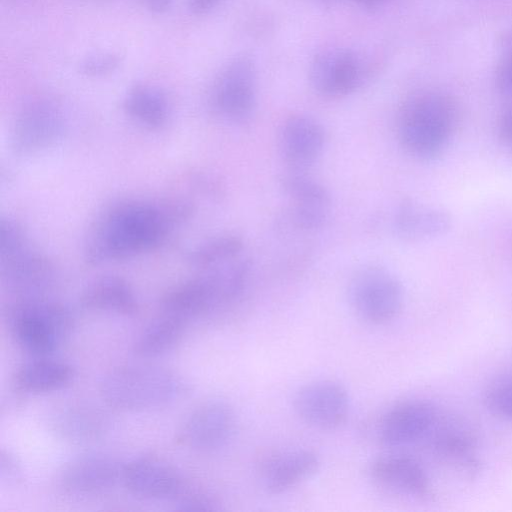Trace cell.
<instances>
[{
  "mask_svg": "<svg viewBox=\"0 0 512 512\" xmlns=\"http://www.w3.org/2000/svg\"><path fill=\"white\" fill-rule=\"evenodd\" d=\"M194 212V204L179 197L117 200L98 217L85 243V260L96 265L154 250Z\"/></svg>",
  "mask_w": 512,
  "mask_h": 512,
  "instance_id": "obj_1",
  "label": "cell"
},
{
  "mask_svg": "<svg viewBox=\"0 0 512 512\" xmlns=\"http://www.w3.org/2000/svg\"><path fill=\"white\" fill-rule=\"evenodd\" d=\"M458 124L454 100L441 91L421 90L403 102L397 117V135L411 156L427 160L439 156L452 140Z\"/></svg>",
  "mask_w": 512,
  "mask_h": 512,
  "instance_id": "obj_2",
  "label": "cell"
},
{
  "mask_svg": "<svg viewBox=\"0 0 512 512\" xmlns=\"http://www.w3.org/2000/svg\"><path fill=\"white\" fill-rule=\"evenodd\" d=\"M184 390L185 384L178 375L152 366H120L107 372L99 383V393L105 403L124 411L167 405Z\"/></svg>",
  "mask_w": 512,
  "mask_h": 512,
  "instance_id": "obj_3",
  "label": "cell"
},
{
  "mask_svg": "<svg viewBox=\"0 0 512 512\" xmlns=\"http://www.w3.org/2000/svg\"><path fill=\"white\" fill-rule=\"evenodd\" d=\"M8 319L18 345L36 357L57 350L69 336L74 322L64 304L39 296L20 298L10 307Z\"/></svg>",
  "mask_w": 512,
  "mask_h": 512,
  "instance_id": "obj_4",
  "label": "cell"
},
{
  "mask_svg": "<svg viewBox=\"0 0 512 512\" xmlns=\"http://www.w3.org/2000/svg\"><path fill=\"white\" fill-rule=\"evenodd\" d=\"M348 298L360 319L371 325H384L400 313L404 291L390 270L369 265L357 270L350 279Z\"/></svg>",
  "mask_w": 512,
  "mask_h": 512,
  "instance_id": "obj_5",
  "label": "cell"
},
{
  "mask_svg": "<svg viewBox=\"0 0 512 512\" xmlns=\"http://www.w3.org/2000/svg\"><path fill=\"white\" fill-rule=\"evenodd\" d=\"M257 103V73L249 55L230 60L217 75L209 96L216 116L232 124H244L253 116Z\"/></svg>",
  "mask_w": 512,
  "mask_h": 512,
  "instance_id": "obj_6",
  "label": "cell"
},
{
  "mask_svg": "<svg viewBox=\"0 0 512 512\" xmlns=\"http://www.w3.org/2000/svg\"><path fill=\"white\" fill-rule=\"evenodd\" d=\"M371 75L368 60L349 48L323 49L315 54L309 67L312 88L327 98H341L358 91Z\"/></svg>",
  "mask_w": 512,
  "mask_h": 512,
  "instance_id": "obj_7",
  "label": "cell"
},
{
  "mask_svg": "<svg viewBox=\"0 0 512 512\" xmlns=\"http://www.w3.org/2000/svg\"><path fill=\"white\" fill-rule=\"evenodd\" d=\"M67 131L61 108L45 98L25 102L17 111L11 130V146L18 155H33L56 145Z\"/></svg>",
  "mask_w": 512,
  "mask_h": 512,
  "instance_id": "obj_8",
  "label": "cell"
},
{
  "mask_svg": "<svg viewBox=\"0 0 512 512\" xmlns=\"http://www.w3.org/2000/svg\"><path fill=\"white\" fill-rule=\"evenodd\" d=\"M236 428L233 408L221 400L205 402L193 410L177 430L179 446L202 452L225 446Z\"/></svg>",
  "mask_w": 512,
  "mask_h": 512,
  "instance_id": "obj_9",
  "label": "cell"
},
{
  "mask_svg": "<svg viewBox=\"0 0 512 512\" xmlns=\"http://www.w3.org/2000/svg\"><path fill=\"white\" fill-rule=\"evenodd\" d=\"M293 406L306 424L320 430H334L346 422L351 399L347 389L339 382L317 380L298 389Z\"/></svg>",
  "mask_w": 512,
  "mask_h": 512,
  "instance_id": "obj_10",
  "label": "cell"
},
{
  "mask_svg": "<svg viewBox=\"0 0 512 512\" xmlns=\"http://www.w3.org/2000/svg\"><path fill=\"white\" fill-rule=\"evenodd\" d=\"M279 186L290 200V218L297 228L314 231L326 225L332 196L321 182L304 171L290 170L281 175Z\"/></svg>",
  "mask_w": 512,
  "mask_h": 512,
  "instance_id": "obj_11",
  "label": "cell"
},
{
  "mask_svg": "<svg viewBox=\"0 0 512 512\" xmlns=\"http://www.w3.org/2000/svg\"><path fill=\"white\" fill-rule=\"evenodd\" d=\"M323 125L307 114H292L281 125L279 150L290 170L305 171L322 156L326 147Z\"/></svg>",
  "mask_w": 512,
  "mask_h": 512,
  "instance_id": "obj_12",
  "label": "cell"
},
{
  "mask_svg": "<svg viewBox=\"0 0 512 512\" xmlns=\"http://www.w3.org/2000/svg\"><path fill=\"white\" fill-rule=\"evenodd\" d=\"M437 424V411L430 403L406 401L386 412L379 424L378 436L386 446H407L431 435Z\"/></svg>",
  "mask_w": 512,
  "mask_h": 512,
  "instance_id": "obj_13",
  "label": "cell"
},
{
  "mask_svg": "<svg viewBox=\"0 0 512 512\" xmlns=\"http://www.w3.org/2000/svg\"><path fill=\"white\" fill-rule=\"evenodd\" d=\"M1 278L9 290L25 297H37L56 281L54 263L29 245L1 257Z\"/></svg>",
  "mask_w": 512,
  "mask_h": 512,
  "instance_id": "obj_14",
  "label": "cell"
},
{
  "mask_svg": "<svg viewBox=\"0 0 512 512\" xmlns=\"http://www.w3.org/2000/svg\"><path fill=\"white\" fill-rule=\"evenodd\" d=\"M123 466L104 454H86L67 463L59 475L60 488L73 496H94L115 486Z\"/></svg>",
  "mask_w": 512,
  "mask_h": 512,
  "instance_id": "obj_15",
  "label": "cell"
},
{
  "mask_svg": "<svg viewBox=\"0 0 512 512\" xmlns=\"http://www.w3.org/2000/svg\"><path fill=\"white\" fill-rule=\"evenodd\" d=\"M121 479L130 493L145 499H175L185 486L181 474L172 465L151 455L124 465Z\"/></svg>",
  "mask_w": 512,
  "mask_h": 512,
  "instance_id": "obj_16",
  "label": "cell"
},
{
  "mask_svg": "<svg viewBox=\"0 0 512 512\" xmlns=\"http://www.w3.org/2000/svg\"><path fill=\"white\" fill-rule=\"evenodd\" d=\"M319 466V456L310 449L272 452L260 464V481L267 493L282 494L313 476Z\"/></svg>",
  "mask_w": 512,
  "mask_h": 512,
  "instance_id": "obj_17",
  "label": "cell"
},
{
  "mask_svg": "<svg viewBox=\"0 0 512 512\" xmlns=\"http://www.w3.org/2000/svg\"><path fill=\"white\" fill-rule=\"evenodd\" d=\"M369 475L379 487L400 495L426 498L431 492L424 467L407 455L389 454L374 459Z\"/></svg>",
  "mask_w": 512,
  "mask_h": 512,
  "instance_id": "obj_18",
  "label": "cell"
},
{
  "mask_svg": "<svg viewBox=\"0 0 512 512\" xmlns=\"http://www.w3.org/2000/svg\"><path fill=\"white\" fill-rule=\"evenodd\" d=\"M450 224L445 211L413 200L400 202L392 218L395 233L408 241L438 237L449 229Z\"/></svg>",
  "mask_w": 512,
  "mask_h": 512,
  "instance_id": "obj_19",
  "label": "cell"
},
{
  "mask_svg": "<svg viewBox=\"0 0 512 512\" xmlns=\"http://www.w3.org/2000/svg\"><path fill=\"white\" fill-rule=\"evenodd\" d=\"M215 308L218 307L214 294L203 274L175 285L160 299L162 314L185 322Z\"/></svg>",
  "mask_w": 512,
  "mask_h": 512,
  "instance_id": "obj_20",
  "label": "cell"
},
{
  "mask_svg": "<svg viewBox=\"0 0 512 512\" xmlns=\"http://www.w3.org/2000/svg\"><path fill=\"white\" fill-rule=\"evenodd\" d=\"M82 307L92 311L134 315L138 311L135 293L126 280L108 275L89 283L80 295Z\"/></svg>",
  "mask_w": 512,
  "mask_h": 512,
  "instance_id": "obj_21",
  "label": "cell"
},
{
  "mask_svg": "<svg viewBox=\"0 0 512 512\" xmlns=\"http://www.w3.org/2000/svg\"><path fill=\"white\" fill-rule=\"evenodd\" d=\"M95 407L84 403H68L52 415L56 433L71 442H88L98 438L106 429V419Z\"/></svg>",
  "mask_w": 512,
  "mask_h": 512,
  "instance_id": "obj_22",
  "label": "cell"
},
{
  "mask_svg": "<svg viewBox=\"0 0 512 512\" xmlns=\"http://www.w3.org/2000/svg\"><path fill=\"white\" fill-rule=\"evenodd\" d=\"M74 377L75 371L71 365L40 357L18 367L14 384L22 392L39 394L62 389Z\"/></svg>",
  "mask_w": 512,
  "mask_h": 512,
  "instance_id": "obj_23",
  "label": "cell"
},
{
  "mask_svg": "<svg viewBox=\"0 0 512 512\" xmlns=\"http://www.w3.org/2000/svg\"><path fill=\"white\" fill-rule=\"evenodd\" d=\"M125 113L148 130L158 131L169 122L171 109L166 95L148 84H136L123 100Z\"/></svg>",
  "mask_w": 512,
  "mask_h": 512,
  "instance_id": "obj_24",
  "label": "cell"
},
{
  "mask_svg": "<svg viewBox=\"0 0 512 512\" xmlns=\"http://www.w3.org/2000/svg\"><path fill=\"white\" fill-rule=\"evenodd\" d=\"M244 240L235 233H223L208 238L186 254L189 265L202 270H210L241 256Z\"/></svg>",
  "mask_w": 512,
  "mask_h": 512,
  "instance_id": "obj_25",
  "label": "cell"
},
{
  "mask_svg": "<svg viewBox=\"0 0 512 512\" xmlns=\"http://www.w3.org/2000/svg\"><path fill=\"white\" fill-rule=\"evenodd\" d=\"M185 321L162 314L137 337L133 351L142 358H153L171 350L181 339Z\"/></svg>",
  "mask_w": 512,
  "mask_h": 512,
  "instance_id": "obj_26",
  "label": "cell"
},
{
  "mask_svg": "<svg viewBox=\"0 0 512 512\" xmlns=\"http://www.w3.org/2000/svg\"><path fill=\"white\" fill-rule=\"evenodd\" d=\"M485 404L494 415L512 420V375L504 376L489 386Z\"/></svg>",
  "mask_w": 512,
  "mask_h": 512,
  "instance_id": "obj_27",
  "label": "cell"
},
{
  "mask_svg": "<svg viewBox=\"0 0 512 512\" xmlns=\"http://www.w3.org/2000/svg\"><path fill=\"white\" fill-rule=\"evenodd\" d=\"M175 499L178 509L188 511L218 510L220 505L219 499L210 490L186 484Z\"/></svg>",
  "mask_w": 512,
  "mask_h": 512,
  "instance_id": "obj_28",
  "label": "cell"
},
{
  "mask_svg": "<svg viewBox=\"0 0 512 512\" xmlns=\"http://www.w3.org/2000/svg\"><path fill=\"white\" fill-rule=\"evenodd\" d=\"M29 245L26 231L15 219L2 216L0 220V255L8 256Z\"/></svg>",
  "mask_w": 512,
  "mask_h": 512,
  "instance_id": "obj_29",
  "label": "cell"
},
{
  "mask_svg": "<svg viewBox=\"0 0 512 512\" xmlns=\"http://www.w3.org/2000/svg\"><path fill=\"white\" fill-rule=\"evenodd\" d=\"M120 64V57L113 53L91 56L80 64V71L90 77L110 74Z\"/></svg>",
  "mask_w": 512,
  "mask_h": 512,
  "instance_id": "obj_30",
  "label": "cell"
},
{
  "mask_svg": "<svg viewBox=\"0 0 512 512\" xmlns=\"http://www.w3.org/2000/svg\"><path fill=\"white\" fill-rule=\"evenodd\" d=\"M190 181L195 189L207 197L219 198L223 195L222 185L210 174L195 173L191 176Z\"/></svg>",
  "mask_w": 512,
  "mask_h": 512,
  "instance_id": "obj_31",
  "label": "cell"
},
{
  "mask_svg": "<svg viewBox=\"0 0 512 512\" xmlns=\"http://www.w3.org/2000/svg\"><path fill=\"white\" fill-rule=\"evenodd\" d=\"M495 81L501 93L512 96V53L504 54L497 66Z\"/></svg>",
  "mask_w": 512,
  "mask_h": 512,
  "instance_id": "obj_32",
  "label": "cell"
},
{
  "mask_svg": "<svg viewBox=\"0 0 512 512\" xmlns=\"http://www.w3.org/2000/svg\"><path fill=\"white\" fill-rule=\"evenodd\" d=\"M496 132L503 147L512 153V104L501 112L497 121Z\"/></svg>",
  "mask_w": 512,
  "mask_h": 512,
  "instance_id": "obj_33",
  "label": "cell"
},
{
  "mask_svg": "<svg viewBox=\"0 0 512 512\" xmlns=\"http://www.w3.org/2000/svg\"><path fill=\"white\" fill-rule=\"evenodd\" d=\"M1 478L11 479L12 477H17L19 469L15 459L7 452H1Z\"/></svg>",
  "mask_w": 512,
  "mask_h": 512,
  "instance_id": "obj_34",
  "label": "cell"
},
{
  "mask_svg": "<svg viewBox=\"0 0 512 512\" xmlns=\"http://www.w3.org/2000/svg\"><path fill=\"white\" fill-rule=\"evenodd\" d=\"M221 0H190V8L194 14H205L212 10Z\"/></svg>",
  "mask_w": 512,
  "mask_h": 512,
  "instance_id": "obj_35",
  "label": "cell"
},
{
  "mask_svg": "<svg viewBox=\"0 0 512 512\" xmlns=\"http://www.w3.org/2000/svg\"><path fill=\"white\" fill-rule=\"evenodd\" d=\"M147 7L156 13L166 12L171 6V0H145Z\"/></svg>",
  "mask_w": 512,
  "mask_h": 512,
  "instance_id": "obj_36",
  "label": "cell"
},
{
  "mask_svg": "<svg viewBox=\"0 0 512 512\" xmlns=\"http://www.w3.org/2000/svg\"><path fill=\"white\" fill-rule=\"evenodd\" d=\"M500 41L504 54L512 53V28L503 34Z\"/></svg>",
  "mask_w": 512,
  "mask_h": 512,
  "instance_id": "obj_37",
  "label": "cell"
},
{
  "mask_svg": "<svg viewBox=\"0 0 512 512\" xmlns=\"http://www.w3.org/2000/svg\"><path fill=\"white\" fill-rule=\"evenodd\" d=\"M359 5L366 7V8H379L382 7L388 3H390L393 0H354Z\"/></svg>",
  "mask_w": 512,
  "mask_h": 512,
  "instance_id": "obj_38",
  "label": "cell"
},
{
  "mask_svg": "<svg viewBox=\"0 0 512 512\" xmlns=\"http://www.w3.org/2000/svg\"><path fill=\"white\" fill-rule=\"evenodd\" d=\"M324 1H331V0H324Z\"/></svg>",
  "mask_w": 512,
  "mask_h": 512,
  "instance_id": "obj_39",
  "label": "cell"
}]
</instances>
